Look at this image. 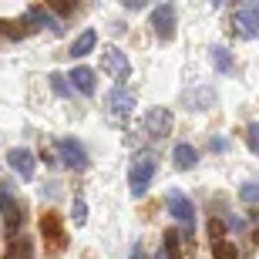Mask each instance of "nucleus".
<instances>
[{
    "mask_svg": "<svg viewBox=\"0 0 259 259\" xmlns=\"http://www.w3.org/2000/svg\"><path fill=\"white\" fill-rule=\"evenodd\" d=\"M155 172H158V158H155V152H138L135 155L132 168H128V189H132L135 199H142V195L148 192Z\"/></svg>",
    "mask_w": 259,
    "mask_h": 259,
    "instance_id": "f257e3e1",
    "label": "nucleus"
},
{
    "mask_svg": "<svg viewBox=\"0 0 259 259\" xmlns=\"http://www.w3.org/2000/svg\"><path fill=\"white\" fill-rule=\"evenodd\" d=\"M232 27H236V34L246 40L259 37V0L256 4H242L236 14H232Z\"/></svg>",
    "mask_w": 259,
    "mask_h": 259,
    "instance_id": "f03ea898",
    "label": "nucleus"
},
{
    "mask_svg": "<svg viewBox=\"0 0 259 259\" xmlns=\"http://www.w3.org/2000/svg\"><path fill=\"white\" fill-rule=\"evenodd\" d=\"M58 158L71 168V172H84L88 168V152L77 138H61L58 142Z\"/></svg>",
    "mask_w": 259,
    "mask_h": 259,
    "instance_id": "7ed1b4c3",
    "label": "nucleus"
},
{
    "mask_svg": "<svg viewBox=\"0 0 259 259\" xmlns=\"http://www.w3.org/2000/svg\"><path fill=\"white\" fill-rule=\"evenodd\" d=\"M142 125H145V132L152 135V138H165V135H172L175 118H172L168 108H148L145 118H142Z\"/></svg>",
    "mask_w": 259,
    "mask_h": 259,
    "instance_id": "20e7f679",
    "label": "nucleus"
},
{
    "mask_svg": "<svg viewBox=\"0 0 259 259\" xmlns=\"http://www.w3.org/2000/svg\"><path fill=\"white\" fill-rule=\"evenodd\" d=\"M165 202H168V215H175V219L182 222L185 229L192 232V222H195V205H192V202L185 199V195L179 192V189H172Z\"/></svg>",
    "mask_w": 259,
    "mask_h": 259,
    "instance_id": "39448f33",
    "label": "nucleus"
},
{
    "mask_svg": "<svg viewBox=\"0 0 259 259\" xmlns=\"http://www.w3.org/2000/svg\"><path fill=\"white\" fill-rule=\"evenodd\" d=\"M101 67H105L111 77H118V81L132 77V61H128L125 51H118V48H108L105 54H101Z\"/></svg>",
    "mask_w": 259,
    "mask_h": 259,
    "instance_id": "423d86ee",
    "label": "nucleus"
},
{
    "mask_svg": "<svg viewBox=\"0 0 259 259\" xmlns=\"http://www.w3.org/2000/svg\"><path fill=\"white\" fill-rule=\"evenodd\" d=\"M152 27H155V34H158V40L175 37V7L172 4H162V7L152 10Z\"/></svg>",
    "mask_w": 259,
    "mask_h": 259,
    "instance_id": "0eeeda50",
    "label": "nucleus"
},
{
    "mask_svg": "<svg viewBox=\"0 0 259 259\" xmlns=\"http://www.w3.org/2000/svg\"><path fill=\"white\" fill-rule=\"evenodd\" d=\"M37 232L51 242V246H54V249H64V246H67V236H64V229H61V215H54V212L40 215Z\"/></svg>",
    "mask_w": 259,
    "mask_h": 259,
    "instance_id": "6e6552de",
    "label": "nucleus"
},
{
    "mask_svg": "<svg viewBox=\"0 0 259 259\" xmlns=\"http://www.w3.org/2000/svg\"><path fill=\"white\" fill-rule=\"evenodd\" d=\"M4 189H7V192H0V212H4V219H7V232H17L20 222H24V205L10 195V185H4Z\"/></svg>",
    "mask_w": 259,
    "mask_h": 259,
    "instance_id": "1a4fd4ad",
    "label": "nucleus"
},
{
    "mask_svg": "<svg viewBox=\"0 0 259 259\" xmlns=\"http://www.w3.org/2000/svg\"><path fill=\"white\" fill-rule=\"evenodd\" d=\"M7 165L20 175V179H34V168H37L30 148H10V152H7Z\"/></svg>",
    "mask_w": 259,
    "mask_h": 259,
    "instance_id": "9d476101",
    "label": "nucleus"
},
{
    "mask_svg": "<svg viewBox=\"0 0 259 259\" xmlns=\"http://www.w3.org/2000/svg\"><path fill=\"white\" fill-rule=\"evenodd\" d=\"M108 108H111V115L115 118H128L135 111V95L128 88H111V95H108Z\"/></svg>",
    "mask_w": 259,
    "mask_h": 259,
    "instance_id": "9b49d317",
    "label": "nucleus"
},
{
    "mask_svg": "<svg viewBox=\"0 0 259 259\" xmlns=\"http://www.w3.org/2000/svg\"><path fill=\"white\" fill-rule=\"evenodd\" d=\"M182 105L189 111H209L215 108V91L212 88H195V91H185L182 95Z\"/></svg>",
    "mask_w": 259,
    "mask_h": 259,
    "instance_id": "f8f14e48",
    "label": "nucleus"
},
{
    "mask_svg": "<svg viewBox=\"0 0 259 259\" xmlns=\"http://www.w3.org/2000/svg\"><path fill=\"white\" fill-rule=\"evenodd\" d=\"M67 81H71V88L74 91H81V95H95L98 91V81H95V71L84 64H77L71 74H67Z\"/></svg>",
    "mask_w": 259,
    "mask_h": 259,
    "instance_id": "ddd939ff",
    "label": "nucleus"
},
{
    "mask_svg": "<svg viewBox=\"0 0 259 259\" xmlns=\"http://www.w3.org/2000/svg\"><path fill=\"white\" fill-rule=\"evenodd\" d=\"M95 48H98V30L88 27V30H81V34L74 37V44L67 48V54H71V58H84V54H91Z\"/></svg>",
    "mask_w": 259,
    "mask_h": 259,
    "instance_id": "4468645a",
    "label": "nucleus"
},
{
    "mask_svg": "<svg viewBox=\"0 0 259 259\" xmlns=\"http://www.w3.org/2000/svg\"><path fill=\"white\" fill-rule=\"evenodd\" d=\"M4 259H34V239H27V236H14V239L7 242Z\"/></svg>",
    "mask_w": 259,
    "mask_h": 259,
    "instance_id": "2eb2a0df",
    "label": "nucleus"
},
{
    "mask_svg": "<svg viewBox=\"0 0 259 259\" xmlns=\"http://www.w3.org/2000/svg\"><path fill=\"white\" fill-rule=\"evenodd\" d=\"M175 168H182V172H189V168H195V162H199V152H195L192 145H175V155H172Z\"/></svg>",
    "mask_w": 259,
    "mask_h": 259,
    "instance_id": "dca6fc26",
    "label": "nucleus"
},
{
    "mask_svg": "<svg viewBox=\"0 0 259 259\" xmlns=\"http://www.w3.org/2000/svg\"><path fill=\"white\" fill-rule=\"evenodd\" d=\"M27 20H34V24H44L51 34H61V30H64V27H61V20H54L44 7H30V10H27Z\"/></svg>",
    "mask_w": 259,
    "mask_h": 259,
    "instance_id": "f3484780",
    "label": "nucleus"
},
{
    "mask_svg": "<svg viewBox=\"0 0 259 259\" xmlns=\"http://www.w3.org/2000/svg\"><path fill=\"white\" fill-rule=\"evenodd\" d=\"M212 259H239V249H236L229 239L212 242Z\"/></svg>",
    "mask_w": 259,
    "mask_h": 259,
    "instance_id": "a211bd4d",
    "label": "nucleus"
},
{
    "mask_svg": "<svg viewBox=\"0 0 259 259\" xmlns=\"http://www.w3.org/2000/svg\"><path fill=\"white\" fill-rule=\"evenodd\" d=\"M51 88H54V95H61V98H67L71 91H74V88H71V81H67L61 71H54V74H51Z\"/></svg>",
    "mask_w": 259,
    "mask_h": 259,
    "instance_id": "6ab92c4d",
    "label": "nucleus"
},
{
    "mask_svg": "<svg viewBox=\"0 0 259 259\" xmlns=\"http://www.w3.org/2000/svg\"><path fill=\"white\" fill-rule=\"evenodd\" d=\"M212 64H215V71H232V58L226 48H212Z\"/></svg>",
    "mask_w": 259,
    "mask_h": 259,
    "instance_id": "aec40b11",
    "label": "nucleus"
},
{
    "mask_svg": "<svg viewBox=\"0 0 259 259\" xmlns=\"http://www.w3.org/2000/svg\"><path fill=\"white\" fill-rule=\"evenodd\" d=\"M239 199H242V202H249V205H256V202H259V182H242Z\"/></svg>",
    "mask_w": 259,
    "mask_h": 259,
    "instance_id": "412c9836",
    "label": "nucleus"
},
{
    "mask_svg": "<svg viewBox=\"0 0 259 259\" xmlns=\"http://www.w3.org/2000/svg\"><path fill=\"white\" fill-rule=\"evenodd\" d=\"M246 145H249L252 155H259V121H249V128H246Z\"/></svg>",
    "mask_w": 259,
    "mask_h": 259,
    "instance_id": "4be33fe9",
    "label": "nucleus"
},
{
    "mask_svg": "<svg viewBox=\"0 0 259 259\" xmlns=\"http://www.w3.org/2000/svg\"><path fill=\"white\" fill-rule=\"evenodd\" d=\"M71 219H74L77 226H84V219H88V205H84V199H74V205H71Z\"/></svg>",
    "mask_w": 259,
    "mask_h": 259,
    "instance_id": "5701e85b",
    "label": "nucleus"
},
{
    "mask_svg": "<svg viewBox=\"0 0 259 259\" xmlns=\"http://www.w3.org/2000/svg\"><path fill=\"white\" fill-rule=\"evenodd\" d=\"M209 236H212V242H222V222L219 219L209 222Z\"/></svg>",
    "mask_w": 259,
    "mask_h": 259,
    "instance_id": "b1692460",
    "label": "nucleus"
},
{
    "mask_svg": "<svg viewBox=\"0 0 259 259\" xmlns=\"http://www.w3.org/2000/svg\"><path fill=\"white\" fill-rule=\"evenodd\" d=\"M252 242H256V246H259V229H256V232H252Z\"/></svg>",
    "mask_w": 259,
    "mask_h": 259,
    "instance_id": "393cba45",
    "label": "nucleus"
},
{
    "mask_svg": "<svg viewBox=\"0 0 259 259\" xmlns=\"http://www.w3.org/2000/svg\"><path fill=\"white\" fill-rule=\"evenodd\" d=\"M155 259H165V252H158V256H155Z\"/></svg>",
    "mask_w": 259,
    "mask_h": 259,
    "instance_id": "a878e982",
    "label": "nucleus"
}]
</instances>
